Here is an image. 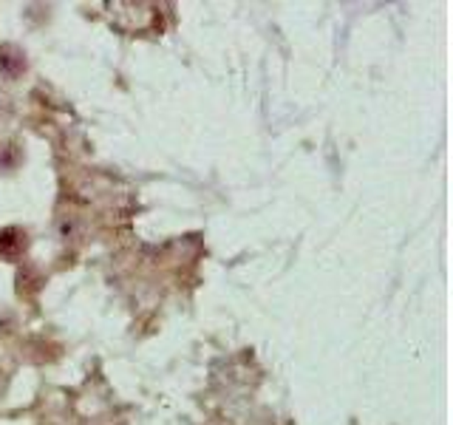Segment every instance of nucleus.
<instances>
[{
	"label": "nucleus",
	"instance_id": "nucleus-3",
	"mask_svg": "<svg viewBox=\"0 0 453 425\" xmlns=\"http://www.w3.org/2000/svg\"><path fill=\"white\" fill-rule=\"evenodd\" d=\"M18 162H20V151H18V145H0V170H14L18 167Z\"/></svg>",
	"mask_w": 453,
	"mask_h": 425
},
{
	"label": "nucleus",
	"instance_id": "nucleus-2",
	"mask_svg": "<svg viewBox=\"0 0 453 425\" xmlns=\"http://www.w3.org/2000/svg\"><path fill=\"white\" fill-rule=\"evenodd\" d=\"M26 71V54L12 46V42H4L0 46V77L4 80H18Z\"/></svg>",
	"mask_w": 453,
	"mask_h": 425
},
{
	"label": "nucleus",
	"instance_id": "nucleus-1",
	"mask_svg": "<svg viewBox=\"0 0 453 425\" xmlns=\"http://www.w3.org/2000/svg\"><path fill=\"white\" fill-rule=\"evenodd\" d=\"M28 247V236L20 227H4L0 230V259L4 261H18Z\"/></svg>",
	"mask_w": 453,
	"mask_h": 425
}]
</instances>
